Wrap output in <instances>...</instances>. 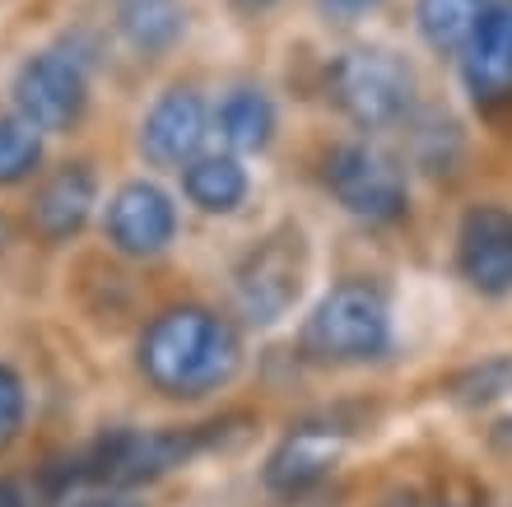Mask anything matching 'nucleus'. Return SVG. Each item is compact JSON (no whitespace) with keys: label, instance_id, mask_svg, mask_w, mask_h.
<instances>
[{"label":"nucleus","instance_id":"f257e3e1","mask_svg":"<svg viewBox=\"0 0 512 507\" xmlns=\"http://www.w3.org/2000/svg\"><path fill=\"white\" fill-rule=\"evenodd\" d=\"M238 368H243V335L210 307H168L140 335V373L173 401H196L229 387Z\"/></svg>","mask_w":512,"mask_h":507},{"label":"nucleus","instance_id":"f03ea898","mask_svg":"<svg viewBox=\"0 0 512 507\" xmlns=\"http://www.w3.org/2000/svg\"><path fill=\"white\" fill-rule=\"evenodd\" d=\"M391 349L387 294L368 280L336 284L303 321V354L312 363H368Z\"/></svg>","mask_w":512,"mask_h":507},{"label":"nucleus","instance_id":"7ed1b4c3","mask_svg":"<svg viewBox=\"0 0 512 507\" xmlns=\"http://www.w3.org/2000/svg\"><path fill=\"white\" fill-rule=\"evenodd\" d=\"M331 98L354 126L382 131L410 117L415 107V75L387 47H350L331 66Z\"/></svg>","mask_w":512,"mask_h":507},{"label":"nucleus","instance_id":"20e7f679","mask_svg":"<svg viewBox=\"0 0 512 507\" xmlns=\"http://www.w3.org/2000/svg\"><path fill=\"white\" fill-rule=\"evenodd\" d=\"M303 266H308V252H303V233H298V228H275V233H266V238L238 261V270H233L238 317L252 321V326H275V321L298 303Z\"/></svg>","mask_w":512,"mask_h":507},{"label":"nucleus","instance_id":"39448f33","mask_svg":"<svg viewBox=\"0 0 512 507\" xmlns=\"http://www.w3.org/2000/svg\"><path fill=\"white\" fill-rule=\"evenodd\" d=\"M89 75L75 52H38L14 75V117H24L38 135H61L84 117Z\"/></svg>","mask_w":512,"mask_h":507},{"label":"nucleus","instance_id":"423d86ee","mask_svg":"<svg viewBox=\"0 0 512 507\" xmlns=\"http://www.w3.org/2000/svg\"><path fill=\"white\" fill-rule=\"evenodd\" d=\"M326 187L354 219L364 224H396L405 214L401 168L368 145H336L326 154Z\"/></svg>","mask_w":512,"mask_h":507},{"label":"nucleus","instance_id":"0eeeda50","mask_svg":"<svg viewBox=\"0 0 512 507\" xmlns=\"http://www.w3.org/2000/svg\"><path fill=\"white\" fill-rule=\"evenodd\" d=\"M457 270L480 298L512 294V210L508 205L485 201L461 214Z\"/></svg>","mask_w":512,"mask_h":507},{"label":"nucleus","instance_id":"6e6552de","mask_svg":"<svg viewBox=\"0 0 512 507\" xmlns=\"http://www.w3.org/2000/svg\"><path fill=\"white\" fill-rule=\"evenodd\" d=\"M461 84L480 112L512 107V0H489L471 42L461 47Z\"/></svg>","mask_w":512,"mask_h":507},{"label":"nucleus","instance_id":"1a4fd4ad","mask_svg":"<svg viewBox=\"0 0 512 507\" xmlns=\"http://www.w3.org/2000/svg\"><path fill=\"white\" fill-rule=\"evenodd\" d=\"M103 233L122 256L149 261V256L168 252V242L177 238V205L173 196L154 182H126L117 196L108 201L103 214Z\"/></svg>","mask_w":512,"mask_h":507},{"label":"nucleus","instance_id":"9d476101","mask_svg":"<svg viewBox=\"0 0 512 507\" xmlns=\"http://www.w3.org/2000/svg\"><path fill=\"white\" fill-rule=\"evenodd\" d=\"M205 135H210V112L196 89H168L159 103L145 112L140 126V149L154 168H187L201 154Z\"/></svg>","mask_w":512,"mask_h":507},{"label":"nucleus","instance_id":"9b49d317","mask_svg":"<svg viewBox=\"0 0 512 507\" xmlns=\"http://www.w3.org/2000/svg\"><path fill=\"white\" fill-rule=\"evenodd\" d=\"M98 205V177L89 163H66L56 168L28 201V228L42 242H70L89 224V214Z\"/></svg>","mask_w":512,"mask_h":507},{"label":"nucleus","instance_id":"f8f14e48","mask_svg":"<svg viewBox=\"0 0 512 507\" xmlns=\"http://www.w3.org/2000/svg\"><path fill=\"white\" fill-rule=\"evenodd\" d=\"M345 452V428L336 424H303L294 433H284L280 447L266 461V484L280 494H303L312 484H322L331 466Z\"/></svg>","mask_w":512,"mask_h":507},{"label":"nucleus","instance_id":"ddd939ff","mask_svg":"<svg viewBox=\"0 0 512 507\" xmlns=\"http://www.w3.org/2000/svg\"><path fill=\"white\" fill-rule=\"evenodd\" d=\"M182 191L196 210L233 214L247 201V168L238 163V154H196L182 168Z\"/></svg>","mask_w":512,"mask_h":507},{"label":"nucleus","instance_id":"4468645a","mask_svg":"<svg viewBox=\"0 0 512 507\" xmlns=\"http://www.w3.org/2000/svg\"><path fill=\"white\" fill-rule=\"evenodd\" d=\"M117 28L135 52L159 56L187 33V5L182 0H117Z\"/></svg>","mask_w":512,"mask_h":507},{"label":"nucleus","instance_id":"2eb2a0df","mask_svg":"<svg viewBox=\"0 0 512 507\" xmlns=\"http://www.w3.org/2000/svg\"><path fill=\"white\" fill-rule=\"evenodd\" d=\"M219 121V135H224V145L233 154H261L270 145V135H275V103H270L261 89H233L215 112Z\"/></svg>","mask_w":512,"mask_h":507},{"label":"nucleus","instance_id":"dca6fc26","mask_svg":"<svg viewBox=\"0 0 512 507\" xmlns=\"http://www.w3.org/2000/svg\"><path fill=\"white\" fill-rule=\"evenodd\" d=\"M489 0H415V28L438 56H461Z\"/></svg>","mask_w":512,"mask_h":507},{"label":"nucleus","instance_id":"f3484780","mask_svg":"<svg viewBox=\"0 0 512 507\" xmlns=\"http://www.w3.org/2000/svg\"><path fill=\"white\" fill-rule=\"evenodd\" d=\"M42 163V135L24 117H0V187L33 177Z\"/></svg>","mask_w":512,"mask_h":507},{"label":"nucleus","instance_id":"a211bd4d","mask_svg":"<svg viewBox=\"0 0 512 507\" xmlns=\"http://www.w3.org/2000/svg\"><path fill=\"white\" fill-rule=\"evenodd\" d=\"M24 414H28V391H24V377L14 373L10 363H0V452L19 438L24 428Z\"/></svg>","mask_w":512,"mask_h":507},{"label":"nucleus","instance_id":"6ab92c4d","mask_svg":"<svg viewBox=\"0 0 512 507\" xmlns=\"http://www.w3.org/2000/svg\"><path fill=\"white\" fill-rule=\"evenodd\" d=\"M503 391H512V359H489L457 382L461 401H494Z\"/></svg>","mask_w":512,"mask_h":507},{"label":"nucleus","instance_id":"aec40b11","mask_svg":"<svg viewBox=\"0 0 512 507\" xmlns=\"http://www.w3.org/2000/svg\"><path fill=\"white\" fill-rule=\"evenodd\" d=\"M382 0H317V10L326 14V19H340V24H350V19H364V14H373Z\"/></svg>","mask_w":512,"mask_h":507},{"label":"nucleus","instance_id":"412c9836","mask_svg":"<svg viewBox=\"0 0 512 507\" xmlns=\"http://www.w3.org/2000/svg\"><path fill=\"white\" fill-rule=\"evenodd\" d=\"M0 507H33V503H28L24 484H19V480H5V475H0Z\"/></svg>","mask_w":512,"mask_h":507},{"label":"nucleus","instance_id":"4be33fe9","mask_svg":"<svg viewBox=\"0 0 512 507\" xmlns=\"http://www.w3.org/2000/svg\"><path fill=\"white\" fill-rule=\"evenodd\" d=\"M382 507H419V494L415 489H396V494H387V503Z\"/></svg>","mask_w":512,"mask_h":507},{"label":"nucleus","instance_id":"5701e85b","mask_svg":"<svg viewBox=\"0 0 512 507\" xmlns=\"http://www.w3.org/2000/svg\"><path fill=\"white\" fill-rule=\"evenodd\" d=\"M270 5H280V0H233V10H243V14H266Z\"/></svg>","mask_w":512,"mask_h":507},{"label":"nucleus","instance_id":"b1692460","mask_svg":"<svg viewBox=\"0 0 512 507\" xmlns=\"http://www.w3.org/2000/svg\"><path fill=\"white\" fill-rule=\"evenodd\" d=\"M94 507H140V503H131V498H112V503H94Z\"/></svg>","mask_w":512,"mask_h":507},{"label":"nucleus","instance_id":"393cba45","mask_svg":"<svg viewBox=\"0 0 512 507\" xmlns=\"http://www.w3.org/2000/svg\"><path fill=\"white\" fill-rule=\"evenodd\" d=\"M443 507H452V503H443Z\"/></svg>","mask_w":512,"mask_h":507}]
</instances>
